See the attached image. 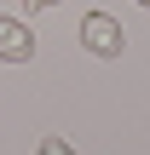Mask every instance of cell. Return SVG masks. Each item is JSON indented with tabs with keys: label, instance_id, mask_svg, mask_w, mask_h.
Returning a JSON list of instances; mask_svg holds the SVG:
<instances>
[{
	"label": "cell",
	"instance_id": "3",
	"mask_svg": "<svg viewBox=\"0 0 150 155\" xmlns=\"http://www.w3.org/2000/svg\"><path fill=\"white\" fill-rule=\"evenodd\" d=\"M35 155H75V150H69L64 138H40V150H35Z\"/></svg>",
	"mask_w": 150,
	"mask_h": 155
},
{
	"label": "cell",
	"instance_id": "4",
	"mask_svg": "<svg viewBox=\"0 0 150 155\" xmlns=\"http://www.w3.org/2000/svg\"><path fill=\"white\" fill-rule=\"evenodd\" d=\"M23 6H29V12H40V6H58V0H23Z\"/></svg>",
	"mask_w": 150,
	"mask_h": 155
},
{
	"label": "cell",
	"instance_id": "5",
	"mask_svg": "<svg viewBox=\"0 0 150 155\" xmlns=\"http://www.w3.org/2000/svg\"><path fill=\"white\" fill-rule=\"evenodd\" d=\"M139 6H150V0H139Z\"/></svg>",
	"mask_w": 150,
	"mask_h": 155
},
{
	"label": "cell",
	"instance_id": "2",
	"mask_svg": "<svg viewBox=\"0 0 150 155\" xmlns=\"http://www.w3.org/2000/svg\"><path fill=\"white\" fill-rule=\"evenodd\" d=\"M0 58H6V63H29V58H35V35H29L17 17H0Z\"/></svg>",
	"mask_w": 150,
	"mask_h": 155
},
{
	"label": "cell",
	"instance_id": "1",
	"mask_svg": "<svg viewBox=\"0 0 150 155\" xmlns=\"http://www.w3.org/2000/svg\"><path fill=\"white\" fill-rule=\"evenodd\" d=\"M81 46H87L92 58H121L127 35H121V23H116L110 12H87V17H81Z\"/></svg>",
	"mask_w": 150,
	"mask_h": 155
}]
</instances>
